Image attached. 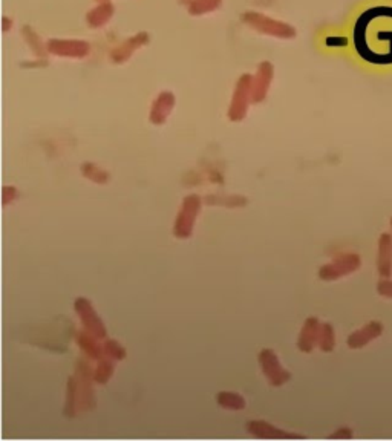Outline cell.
I'll return each mask as SVG.
<instances>
[{"mask_svg":"<svg viewBox=\"0 0 392 441\" xmlns=\"http://www.w3.org/2000/svg\"><path fill=\"white\" fill-rule=\"evenodd\" d=\"M379 245V272L383 277H389L392 273V236L382 235Z\"/></svg>","mask_w":392,"mask_h":441,"instance_id":"17","label":"cell"},{"mask_svg":"<svg viewBox=\"0 0 392 441\" xmlns=\"http://www.w3.org/2000/svg\"><path fill=\"white\" fill-rule=\"evenodd\" d=\"M149 40H150V36L148 33H138L132 37H129L126 42H123L118 46H115V48L111 51L109 57L115 65L126 63V61L134 56V52L136 49H140L141 46L148 45Z\"/></svg>","mask_w":392,"mask_h":441,"instance_id":"12","label":"cell"},{"mask_svg":"<svg viewBox=\"0 0 392 441\" xmlns=\"http://www.w3.org/2000/svg\"><path fill=\"white\" fill-rule=\"evenodd\" d=\"M247 429L253 437L262 440H301L304 435L295 434V432H287L283 429L276 428L274 424L264 420H251L247 423Z\"/></svg>","mask_w":392,"mask_h":441,"instance_id":"11","label":"cell"},{"mask_svg":"<svg viewBox=\"0 0 392 441\" xmlns=\"http://www.w3.org/2000/svg\"><path fill=\"white\" fill-rule=\"evenodd\" d=\"M320 330L322 323L316 319V317H308L305 320L304 327L301 330V334L297 339V348L302 353H311L314 350V346L319 343L320 337Z\"/></svg>","mask_w":392,"mask_h":441,"instance_id":"14","label":"cell"},{"mask_svg":"<svg viewBox=\"0 0 392 441\" xmlns=\"http://www.w3.org/2000/svg\"><path fill=\"white\" fill-rule=\"evenodd\" d=\"M75 339H77V345H79L81 353L86 355V357L92 360H100L104 355L103 345L98 343L100 339L89 334L88 331L83 330L80 332H77Z\"/></svg>","mask_w":392,"mask_h":441,"instance_id":"15","label":"cell"},{"mask_svg":"<svg viewBox=\"0 0 392 441\" xmlns=\"http://www.w3.org/2000/svg\"><path fill=\"white\" fill-rule=\"evenodd\" d=\"M74 377L77 380V388H79V411H91L95 408L94 389H92L94 368L89 365L86 359H80L77 362Z\"/></svg>","mask_w":392,"mask_h":441,"instance_id":"5","label":"cell"},{"mask_svg":"<svg viewBox=\"0 0 392 441\" xmlns=\"http://www.w3.org/2000/svg\"><path fill=\"white\" fill-rule=\"evenodd\" d=\"M258 359L265 378L272 386L279 388V386L288 383L291 374L282 366V363L279 362L278 354H276L274 350H272V348H264V350L259 353Z\"/></svg>","mask_w":392,"mask_h":441,"instance_id":"7","label":"cell"},{"mask_svg":"<svg viewBox=\"0 0 392 441\" xmlns=\"http://www.w3.org/2000/svg\"><path fill=\"white\" fill-rule=\"evenodd\" d=\"M351 51L374 74H392V0H365L348 26Z\"/></svg>","mask_w":392,"mask_h":441,"instance_id":"1","label":"cell"},{"mask_svg":"<svg viewBox=\"0 0 392 441\" xmlns=\"http://www.w3.org/2000/svg\"><path fill=\"white\" fill-rule=\"evenodd\" d=\"M17 198H19V190L13 187V185H5V187L2 189V204L3 206L13 204Z\"/></svg>","mask_w":392,"mask_h":441,"instance_id":"28","label":"cell"},{"mask_svg":"<svg viewBox=\"0 0 392 441\" xmlns=\"http://www.w3.org/2000/svg\"><path fill=\"white\" fill-rule=\"evenodd\" d=\"M22 34H23V37H25V40H26V43L29 45V48L33 49V52L36 54L37 57H40V59H45L46 57V52H48V49H45V45L42 43V40H40V37H38L34 31H33V28L31 26H23L22 28Z\"/></svg>","mask_w":392,"mask_h":441,"instance_id":"23","label":"cell"},{"mask_svg":"<svg viewBox=\"0 0 392 441\" xmlns=\"http://www.w3.org/2000/svg\"><path fill=\"white\" fill-rule=\"evenodd\" d=\"M80 172L84 178H86V180L95 184H107V181L111 180L109 173H107L104 169L98 167L97 164H92V162H83L80 167Z\"/></svg>","mask_w":392,"mask_h":441,"instance_id":"22","label":"cell"},{"mask_svg":"<svg viewBox=\"0 0 392 441\" xmlns=\"http://www.w3.org/2000/svg\"><path fill=\"white\" fill-rule=\"evenodd\" d=\"M217 403L222 409H228V411H241L247 406V401L237 392L222 391L217 394Z\"/></svg>","mask_w":392,"mask_h":441,"instance_id":"19","label":"cell"},{"mask_svg":"<svg viewBox=\"0 0 392 441\" xmlns=\"http://www.w3.org/2000/svg\"><path fill=\"white\" fill-rule=\"evenodd\" d=\"M317 346L324 353H331L334 350L336 334H334V328L329 323H322V330H320V337H319Z\"/></svg>","mask_w":392,"mask_h":441,"instance_id":"25","label":"cell"},{"mask_svg":"<svg viewBox=\"0 0 392 441\" xmlns=\"http://www.w3.org/2000/svg\"><path fill=\"white\" fill-rule=\"evenodd\" d=\"M253 94V77L250 74H244L236 83L232 102L228 106V120L233 123H240L247 117L249 106L251 102Z\"/></svg>","mask_w":392,"mask_h":441,"instance_id":"4","label":"cell"},{"mask_svg":"<svg viewBox=\"0 0 392 441\" xmlns=\"http://www.w3.org/2000/svg\"><path fill=\"white\" fill-rule=\"evenodd\" d=\"M360 267V258L354 253H343L336 256L333 262L325 264L319 270V277L322 281H336L342 276H347L350 273H354Z\"/></svg>","mask_w":392,"mask_h":441,"instance_id":"8","label":"cell"},{"mask_svg":"<svg viewBox=\"0 0 392 441\" xmlns=\"http://www.w3.org/2000/svg\"><path fill=\"white\" fill-rule=\"evenodd\" d=\"M274 77V66L270 61H262L259 65L256 75L253 77V94H251V102L258 105L262 103L268 95V89L272 86Z\"/></svg>","mask_w":392,"mask_h":441,"instance_id":"10","label":"cell"},{"mask_svg":"<svg viewBox=\"0 0 392 441\" xmlns=\"http://www.w3.org/2000/svg\"><path fill=\"white\" fill-rule=\"evenodd\" d=\"M391 224H392V222H391Z\"/></svg>","mask_w":392,"mask_h":441,"instance_id":"33","label":"cell"},{"mask_svg":"<svg viewBox=\"0 0 392 441\" xmlns=\"http://www.w3.org/2000/svg\"><path fill=\"white\" fill-rule=\"evenodd\" d=\"M176 103V98L172 92H161V94L155 98V102L152 103L150 107V115L149 118L155 126L164 125L166 120L168 118V115L172 114L173 107Z\"/></svg>","mask_w":392,"mask_h":441,"instance_id":"13","label":"cell"},{"mask_svg":"<svg viewBox=\"0 0 392 441\" xmlns=\"http://www.w3.org/2000/svg\"><path fill=\"white\" fill-rule=\"evenodd\" d=\"M203 208V199L198 195H189L182 199L181 208L173 224L172 233L178 239H189L194 235L195 222L198 215L201 213Z\"/></svg>","mask_w":392,"mask_h":441,"instance_id":"3","label":"cell"},{"mask_svg":"<svg viewBox=\"0 0 392 441\" xmlns=\"http://www.w3.org/2000/svg\"><path fill=\"white\" fill-rule=\"evenodd\" d=\"M207 203L210 204H222L226 207H241L244 204H247V198L242 196H227L226 199H214V196L207 198Z\"/></svg>","mask_w":392,"mask_h":441,"instance_id":"27","label":"cell"},{"mask_svg":"<svg viewBox=\"0 0 392 441\" xmlns=\"http://www.w3.org/2000/svg\"><path fill=\"white\" fill-rule=\"evenodd\" d=\"M379 293L382 294V296L392 297V281H389V279L380 281V284H379Z\"/></svg>","mask_w":392,"mask_h":441,"instance_id":"29","label":"cell"},{"mask_svg":"<svg viewBox=\"0 0 392 441\" xmlns=\"http://www.w3.org/2000/svg\"><path fill=\"white\" fill-rule=\"evenodd\" d=\"M74 311L80 317V322L83 325V330L88 331L89 334L95 336L97 339L103 340L107 336L106 325L103 323L102 317L95 311L92 302L86 297H77L74 302Z\"/></svg>","mask_w":392,"mask_h":441,"instance_id":"6","label":"cell"},{"mask_svg":"<svg viewBox=\"0 0 392 441\" xmlns=\"http://www.w3.org/2000/svg\"><path fill=\"white\" fill-rule=\"evenodd\" d=\"M350 437H351V432L347 428H342L339 432H336V434L331 435V438H350Z\"/></svg>","mask_w":392,"mask_h":441,"instance_id":"30","label":"cell"},{"mask_svg":"<svg viewBox=\"0 0 392 441\" xmlns=\"http://www.w3.org/2000/svg\"><path fill=\"white\" fill-rule=\"evenodd\" d=\"M241 20L245 25L250 26L251 29L258 31L260 34L273 36L278 38H295L296 37V29L288 25L285 22L276 20L272 17H267V15L255 13V11H247L241 15Z\"/></svg>","mask_w":392,"mask_h":441,"instance_id":"2","label":"cell"},{"mask_svg":"<svg viewBox=\"0 0 392 441\" xmlns=\"http://www.w3.org/2000/svg\"><path fill=\"white\" fill-rule=\"evenodd\" d=\"M46 49L58 57L69 59H84L91 51L89 43L83 40H60V38H51L46 43Z\"/></svg>","mask_w":392,"mask_h":441,"instance_id":"9","label":"cell"},{"mask_svg":"<svg viewBox=\"0 0 392 441\" xmlns=\"http://www.w3.org/2000/svg\"><path fill=\"white\" fill-rule=\"evenodd\" d=\"M97 2H106V0H97Z\"/></svg>","mask_w":392,"mask_h":441,"instance_id":"32","label":"cell"},{"mask_svg":"<svg viewBox=\"0 0 392 441\" xmlns=\"http://www.w3.org/2000/svg\"><path fill=\"white\" fill-rule=\"evenodd\" d=\"M222 0H194L189 5V14L190 15H204L217 11L221 6Z\"/></svg>","mask_w":392,"mask_h":441,"instance_id":"24","label":"cell"},{"mask_svg":"<svg viewBox=\"0 0 392 441\" xmlns=\"http://www.w3.org/2000/svg\"><path fill=\"white\" fill-rule=\"evenodd\" d=\"M79 411V388H77L75 377H69L68 386H66V401L63 414L68 419H74Z\"/></svg>","mask_w":392,"mask_h":441,"instance_id":"20","label":"cell"},{"mask_svg":"<svg viewBox=\"0 0 392 441\" xmlns=\"http://www.w3.org/2000/svg\"><path fill=\"white\" fill-rule=\"evenodd\" d=\"M115 8L109 2H102L88 13L86 20L91 28H103L112 19Z\"/></svg>","mask_w":392,"mask_h":441,"instance_id":"18","label":"cell"},{"mask_svg":"<svg viewBox=\"0 0 392 441\" xmlns=\"http://www.w3.org/2000/svg\"><path fill=\"white\" fill-rule=\"evenodd\" d=\"M10 23H11V20H10V19L3 17V29H5V31H8V28H10Z\"/></svg>","mask_w":392,"mask_h":441,"instance_id":"31","label":"cell"},{"mask_svg":"<svg viewBox=\"0 0 392 441\" xmlns=\"http://www.w3.org/2000/svg\"><path fill=\"white\" fill-rule=\"evenodd\" d=\"M103 351H104V355H107V357H111L115 362L126 359V350L121 346L118 340H115V339H106L104 340Z\"/></svg>","mask_w":392,"mask_h":441,"instance_id":"26","label":"cell"},{"mask_svg":"<svg viewBox=\"0 0 392 441\" xmlns=\"http://www.w3.org/2000/svg\"><path fill=\"white\" fill-rule=\"evenodd\" d=\"M380 332H382V325L379 322L368 323L366 327H363L362 330H359L356 332H352V334L348 337V346L354 348V350L362 348L370 343L373 339L379 337Z\"/></svg>","mask_w":392,"mask_h":441,"instance_id":"16","label":"cell"},{"mask_svg":"<svg viewBox=\"0 0 392 441\" xmlns=\"http://www.w3.org/2000/svg\"><path fill=\"white\" fill-rule=\"evenodd\" d=\"M113 373H115V360L107 357V355H103L102 359L97 360V366L94 368V382L98 385H106L111 380Z\"/></svg>","mask_w":392,"mask_h":441,"instance_id":"21","label":"cell"}]
</instances>
